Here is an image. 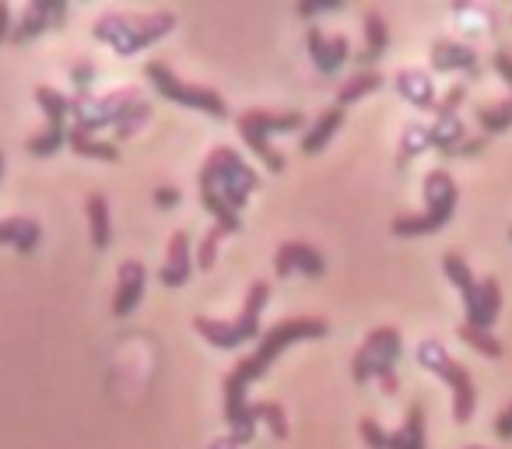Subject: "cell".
I'll list each match as a JSON object with an SVG mask.
<instances>
[{"instance_id":"6da1fadb","label":"cell","mask_w":512,"mask_h":449,"mask_svg":"<svg viewBox=\"0 0 512 449\" xmlns=\"http://www.w3.org/2000/svg\"><path fill=\"white\" fill-rule=\"evenodd\" d=\"M327 330H330V323L320 320V316H295V320H281V323H274L260 341H256L253 355L242 358V362L228 372L225 383H221V390H225V421H228V428H232L228 449L246 446L256 432V428L246 421V407H249L246 404V386L253 383V379L264 376L267 365H271L285 348H292L295 341H320V337H327Z\"/></svg>"},{"instance_id":"7a4b0ae2","label":"cell","mask_w":512,"mask_h":449,"mask_svg":"<svg viewBox=\"0 0 512 449\" xmlns=\"http://www.w3.org/2000/svg\"><path fill=\"white\" fill-rule=\"evenodd\" d=\"M260 186V176L242 162V155L235 148H214L207 155V162L200 165L197 190H200V207L214 218L225 236L242 229L239 207L249 200V193Z\"/></svg>"},{"instance_id":"3957f363","label":"cell","mask_w":512,"mask_h":449,"mask_svg":"<svg viewBox=\"0 0 512 449\" xmlns=\"http://www.w3.org/2000/svg\"><path fill=\"white\" fill-rule=\"evenodd\" d=\"M176 29V15L172 11H151V15H123V11H109L92 25V36L99 43L113 46L116 57H137L141 50L155 46Z\"/></svg>"},{"instance_id":"277c9868","label":"cell","mask_w":512,"mask_h":449,"mask_svg":"<svg viewBox=\"0 0 512 449\" xmlns=\"http://www.w3.org/2000/svg\"><path fill=\"white\" fill-rule=\"evenodd\" d=\"M425 211L421 214H400V218L390 221V232L393 236H432L439 232L442 225H449V218L456 214V204H460V186L456 179L449 176L446 169H432L425 176Z\"/></svg>"},{"instance_id":"5b68a950","label":"cell","mask_w":512,"mask_h":449,"mask_svg":"<svg viewBox=\"0 0 512 449\" xmlns=\"http://www.w3.org/2000/svg\"><path fill=\"white\" fill-rule=\"evenodd\" d=\"M267 299H271V285L267 281H253L246 292V302H242L239 316L235 320H211V316H197L193 320V330L204 337L214 348H239V344L260 341V313H264Z\"/></svg>"},{"instance_id":"8992f818","label":"cell","mask_w":512,"mask_h":449,"mask_svg":"<svg viewBox=\"0 0 512 449\" xmlns=\"http://www.w3.org/2000/svg\"><path fill=\"white\" fill-rule=\"evenodd\" d=\"M400 330L397 327H379L365 337V344L355 351V362H351V376L355 383H369L376 379L383 386V393H400V376H397V358H400Z\"/></svg>"},{"instance_id":"52a82bcc","label":"cell","mask_w":512,"mask_h":449,"mask_svg":"<svg viewBox=\"0 0 512 449\" xmlns=\"http://www.w3.org/2000/svg\"><path fill=\"white\" fill-rule=\"evenodd\" d=\"M235 127H239V137L256 151V158H260L267 169L285 172V155L271 148V134L306 127V116H302L299 109H285V113H274V109H246V113H239Z\"/></svg>"},{"instance_id":"ba28073f","label":"cell","mask_w":512,"mask_h":449,"mask_svg":"<svg viewBox=\"0 0 512 449\" xmlns=\"http://www.w3.org/2000/svg\"><path fill=\"white\" fill-rule=\"evenodd\" d=\"M418 362L425 365L428 372H435V376L453 390V421L456 425H467V421L474 418V407H477V390H474V379H470L467 365L449 358V351L442 348L439 341H421Z\"/></svg>"},{"instance_id":"9c48e42d","label":"cell","mask_w":512,"mask_h":449,"mask_svg":"<svg viewBox=\"0 0 512 449\" xmlns=\"http://www.w3.org/2000/svg\"><path fill=\"white\" fill-rule=\"evenodd\" d=\"M148 81L155 85V92L165 95L169 102H179V106H186V109H200V113L214 116V120H225L228 116L225 99H221L218 92H211V88H204V85H190V81L179 78L172 67H165L162 60H151L148 64Z\"/></svg>"},{"instance_id":"30bf717a","label":"cell","mask_w":512,"mask_h":449,"mask_svg":"<svg viewBox=\"0 0 512 449\" xmlns=\"http://www.w3.org/2000/svg\"><path fill=\"white\" fill-rule=\"evenodd\" d=\"M36 102L43 106L46 113V130L36 137H29V155L36 158H50L60 151V144H67V120H71V102H67V95L53 92V88L39 85L36 88Z\"/></svg>"},{"instance_id":"8fae6325","label":"cell","mask_w":512,"mask_h":449,"mask_svg":"<svg viewBox=\"0 0 512 449\" xmlns=\"http://www.w3.org/2000/svg\"><path fill=\"white\" fill-rule=\"evenodd\" d=\"M144 288H148V267L141 260H123L120 271H116V292H113V316L123 320L130 316L144 299Z\"/></svg>"},{"instance_id":"7c38bea8","label":"cell","mask_w":512,"mask_h":449,"mask_svg":"<svg viewBox=\"0 0 512 449\" xmlns=\"http://www.w3.org/2000/svg\"><path fill=\"white\" fill-rule=\"evenodd\" d=\"M274 274L278 278H292V274H306V278H320L327 274L320 250L309 243H281L274 253Z\"/></svg>"},{"instance_id":"4fadbf2b","label":"cell","mask_w":512,"mask_h":449,"mask_svg":"<svg viewBox=\"0 0 512 449\" xmlns=\"http://www.w3.org/2000/svg\"><path fill=\"white\" fill-rule=\"evenodd\" d=\"M442 271H446V278L460 288L463 309H467V323H470V327H477V320H481V281L470 274L467 260H463L456 250L442 253Z\"/></svg>"},{"instance_id":"5bb4252c","label":"cell","mask_w":512,"mask_h":449,"mask_svg":"<svg viewBox=\"0 0 512 449\" xmlns=\"http://www.w3.org/2000/svg\"><path fill=\"white\" fill-rule=\"evenodd\" d=\"M67 15V4L64 0H36V4H29L22 15V22L11 29V39L15 43H29V39L43 36L46 29H53V25H60Z\"/></svg>"},{"instance_id":"9a60e30c","label":"cell","mask_w":512,"mask_h":449,"mask_svg":"<svg viewBox=\"0 0 512 449\" xmlns=\"http://www.w3.org/2000/svg\"><path fill=\"white\" fill-rule=\"evenodd\" d=\"M306 46H309V57H313V64L320 74H337L351 60L348 36H323L320 29H309Z\"/></svg>"},{"instance_id":"2e32d148","label":"cell","mask_w":512,"mask_h":449,"mask_svg":"<svg viewBox=\"0 0 512 449\" xmlns=\"http://www.w3.org/2000/svg\"><path fill=\"white\" fill-rule=\"evenodd\" d=\"M193 274V257H190V236L186 232H172L169 246H165V267L158 271V281L165 288H183Z\"/></svg>"},{"instance_id":"e0dca14e","label":"cell","mask_w":512,"mask_h":449,"mask_svg":"<svg viewBox=\"0 0 512 449\" xmlns=\"http://www.w3.org/2000/svg\"><path fill=\"white\" fill-rule=\"evenodd\" d=\"M0 176H4V155H0ZM39 236H43V229H39L36 218H8V221H0V246H15L22 257H29V253L36 250Z\"/></svg>"},{"instance_id":"ac0fdd59","label":"cell","mask_w":512,"mask_h":449,"mask_svg":"<svg viewBox=\"0 0 512 449\" xmlns=\"http://www.w3.org/2000/svg\"><path fill=\"white\" fill-rule=\"evenodd\" d=\"M432 67L442 74H453V71H467V74H477L481 64H477V53L470 46L456 43V39H439L432 46Z\"/></svg>"},{"instance_id":"d6986e66","label":"cell","mask_w":512,"mask_h":449,"mask_svg":"<svg viewBox=\"0 0 512 449\" xmlns=\"http://www.w3.org/2000/svg\"><path fill=\"white\" fill-rule=\"evenodd\" d=\"M344 120H348V113H344L337 102L330 109H323V116L306 130V137H302V155H320V151L334 141L337 130L344 127Z\"/></svg>"},{"instance_id":"ffe728a7","label":"cell","mask_w":512,"mask_h":449,"mask_svg":"<svg viewBox=\"0 0 512 449\" xmlns=\"http://www.w3.org/2000/svg\"><path fill=\"white\" fill-rule=\"evenodd\" d=\"M362 32H365V50L358 53V60H362V67L365 71H376V60L386 53V46H390V29H386V18L379 15L376 8L372 11H365V18H362Z\"/></svg>"},{"instance_id":"44dd1931","label":"cell","mask_w":512,"mask_h":449,"mask_svg":"<svg viewBox=\"0 0 512 449\" xmlns=\"http://www.w3.org/2000/svg\"><path fill=\"white\" fill-rule=\"evenodd\" d=\"M397 92L404 95L411 106L418 109H435V85L432 78H428L425 71H414V67H407V71H397Z\"/></svg>"},{"instance_id":"7402d4cb","label":"cell","mask_w":512,"mask_h":449,"mask_svg":"<svg viewBox=\"0 0 512 449\" xmlns=\"http://www.w3.org/2000/svg\"><path fill=\"white\" fill-rule=\"evenodd\" d=\"M386 449H428V442H425V407H421V404L407 407L404 428L390 432V439H386Z\"/></svg>"},{"instance_id":"603a6c76","label":"cell","mask_w":512,"mask_h":449,"mask_svg":"<svg viewBox=\"0 0 512 449\" xmlns=\"http://www.w3.org/2000/svg\"><path fill=\"white\" fill-rule=\"evenodd\" d=\"M85 214H88V232H92V246H95V250H106L109 239H113V221H109V200L102 197V193H88Z\"/></svg>"},{"instance_id":"cb8c5ba5","label":"cell","mask_w":512,"mask_h":449,"mask_svg":"<svg viewBox=\"0 0 512 449\" xmlns=\"http://www.w3.org/2000/svg\"><path fill=\"white\" fill-rule=\"evenodd\" d=\"M67 144H71L74 155L81 158H99V162H120V148L113 141H99L95 134L81 127H71L67 130Z\"/></svg>"},{"instance_id":"d4e9b609","label":"cell","mask_w":512,"mask_h":449,"mask_svg":"<svg viewBox=\"0 0 512 449\" xmlns=\"http://www.w3.org/2000/svg\"><path fill=\"white\" fill-rule=\"evenodd\" d=\"M467 141V130H463L460 116H449V120H435L428 127V148L442 151V155H456V148Z\"/></svg>"},{"instance_id":"484cf974","label":"cell","mask_w":512,"mask_h":449,"mask_svg":"<svg viewBox=\"0 0 512 449\" xmlns=\"http://www.w3.org/2000/svg\"><path fill=\"white\" fill-rule=\"evenodd\" d=\"M376 88H383V74L379 71H358L351 81H344L341 88H337V106H351V102L365 99V95H372Z\"/></svg>"},{"instance_id":"4316f807","label":"cell","mask_w":512,"mask_h":449,"mask_svg":"<svg viewBox=\"0 0 512 449\" xmlns=\"http://www.w3.org/2000/svg\"><path fill=\"white\" fill-rule=\"evenodd\" d=\"M477 127L484 137H495L512 127V99L491 102V106H477Z\"/></svg>"},{"instance_id":"83f0119b","label":"cell","mask_w":512,"mask_h":449,"mask_svg":"<svg viewBox=\"0 0 512 449\" xmlns=\"http://www.w3.org/2000/svg\"><path fill=\"white\" fill-rule=\"evenodd\" d=\"M498 309H502V288H498V278H484L481 281V320H477V330L495 327Z\"/></svg>"},{"instance_id":"f1b7e54d","label":"cell","mask_w":512,"mask_h":449,"mask_svg":"<svg viewBox=\"0 0 512 449\" xmlns=\"http://www.w3.org/2000/svg\"><path fill=\"white\" fill-rule=\"evenodd\" d=\"M460 341L470 344L474 351H481L484 358H502L505 355L502 341H498L491 330H477V327H470V323H463V327H460Z\"/></svg>"},{"instance_id":"f546056e","label":"cell","mask_w":512,"mask_h":449,"mask_svg":"<svg viewBox=\"0 0 512 449\" xmlns=\"http://www.w3.org/2000/svg\"><path fill=\"white\" fill-rule=\"evenodd\" d=\"M151 120V106L144 99H137V102H130L127 109H123V116H120V123L113 127V134H116V141H127L130 134H134L137 127H144V123Z\"/></svg>"},{"instance_id":"4dcf8cb0","label":"cell","mask_w":512,"mask_h":449,"mask_svg":"<svg viewBox=\"0 0 512 449\" xmlns=\"http://www.w3.org/2000/svg\"><path fill=\"white\" fill-rule=\"evenodd\" d=\"M225 239V232L214 225V229L204 232V239H200V250H197V267L200 271H211L214 260H218V243Z\"/></svg>"},{"instance_id":"1f68e13d","label":"cell","mask_w":512,"mask_h":449,"mask_svg":"<svg viewBox=\"0 0 512 449\" xmlns=\"http://www.w3.org/2000/svg\"><path fill=\"white\" fill-rule=\"evenodd\" d=\"M467 99V85L463 81H456V85H449V92L442 95L439 102H435V120H449V116H456V109H460V102Z\"/></svg>"},{"instance_id":"d6a6232c","label":"cell","mask_w":512,"mask_h":449,"mask_svg":"<svg viewBox=\"0 0 512 449\" xmlns=\"http://www.w3.org/2000/svg\"><path fill=\"white\" fill-rule=\"evenodd\" d=\"M428 148V127L425 123H411V127L404 130V144H400V158H411L418 155V151Z\"/></svg>"},{"instance_id":"836d02e7","label":"cell","mask_w":512,"mask_h":449,"mask_svg":"<svg viewBox=\"0 0 512 449\" xmlns=\"http://www.w3.org/2000/svg\"><path fill=\"white\" fill-rule=\"evenodd\" d=\"M358 435H362L369 449H386V439H390V432H386V428L379 425L376 418H369V414L358 421Z\"/></svg>"},{"instance_id":"e575fe53","label":"cell","mask_w":512,"mask_h":449,"mask_svg":"<svg viewBox=\"0 0 512 449\" xmlns=\"http://www.w3.org/2000/svg\"><path fill=\"white\" fill-rule=\"evenodd\" d=\"M92 78H95V67L81 60V64L74 67V92H78V95H92V92H88V88H92Z\"/></svg>"},{"instance_id":"d590c367","label":"cell","mask_w":512,"mask_h":449,"mask_svg":"<svg viewBox=\"0 0 512 449\" xmlns=\"http://www.w3.org/2000/svg\"><path fill=\"white\" fill-rule=\"evenodd\" d=\"M491 67L502 74V81L509 85V92H512V53L509 50H498L495 57H491Z\"/></svg>"},{"instance_id":"8d00e7d4","label":"cell","mask_w":512,"mask_h":449,"mask_svg":"<svg viewBox=\"0 0 512 449\" xmlns=\"http://www.w3.org/2000/svg\"><path fill=\"white\" fill-rule=\"evenodd\" d=\"M484 148H488V137L477 134V137H467V141H463L460 148H456V155H460V158H470V155H481Z\"/></svg>"},{"instance_id":"74e56055","label":"cell","mask_w":512,"mask_h":449,"mask_svg":"<svg viewBox=\"0 0 512 449\" xmlns=\"http://www.w3.org/2000/svg\"><path fill=\"white\" fill-rule=\"evenodd\" d=\"M495 435H498V439H505V442L512 439V404L498 411V418H495Z\"/></svg>"},{"instance_id":"f35d334b","label":"cell","mask_w":512,"mask_h":449,"mask_svg":"<svg viewBox=\"0 0 512 449\" xmlns=\"http://www.w3.org/2000/svg\"><path fill=\"white\" fill-rule=\"evenodd\" d=\"M179 197H183V193H179V186H158V190H155V204L158 207H176Z\"/></svg>"},{"instance_id":"ab89813d","label":"cell","mask_w":512,"mask_h":449,"mask_svg":"<svg viewBox=\"0 0 512 449\" xmlns=\"http://www.w3.org/2000/svg\"><path fill=\"white\" fill-rule=\"evenodd\" d=\"M341 4H313V0H302L299 4V15L302 18H313V15H320V11H337Z\"/></svg>"},{"instance_id":"60d3db41","label":"cell","mask_w":512,"mask_h":449,"mask_svg":"<svg viewBox=\"0 0 512 449\" xmlns=\"http://www.w3.org/2000/svg\"><path fill=\"white\" fill-rule=\"evenodd\" d=\"M11 39V8L8 4H0V43Z\"/></svg>"},{"instance_id":"b9f144b4","label":"cell","mask_w":512,"mask_h":449,"mask_svg":"<svg viewBox=\"0 0 512 449\" xmlns=\"http://www.w3.org/2000/svg\"><path fill=\"white\" fill-rule=\"evenodd\" d=\"M467 449H484V446H467Z\"/></svg>"},{"instance_id":"7bdbcfd3","label":"cell","mask_w":512,"mask_h":449,"mask_svg":"<svg viewBox=\"0 0 512 449\" xmlns=\"http://www.w3.org/2000/svg\"><path fill=\"white\" fill-rule=\"evenodd\" d=\"M509 239H512V229H509Z\"/></svg>"}]
</instances>
